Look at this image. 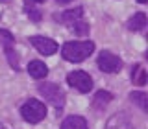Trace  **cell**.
I'll list each match as a JSON object with an SVG mask.
<instances>
[{
    "instance_id": "cell-17",
    "label": "cell",
    "mask_w": 148,
    "mask_h": 129,
    "mask_svg": "<svg viewBox=\"0 0 148 129\" xmlns=\"http://www.w3.org/2000/svg\"><path fill=\"white\" fill-rule=\"evenodd\" d=\"M24 2H26V4H30V6H32V4H43L45 0H24Z\"/></svg>"
},
{
    "instance_id": "cell-3",
    "label": "cell",
    "mask_w": 148,
    "mask_h": 129,
    "mask_svg": "<svg viewBox=\"0 0 148 129\" xmlns=\"http://www.w3.org/2000/svg\"><path fill=\"white\" fill-rule=\"evenodd\" d=\"M39 94L45 96V100H48L56 109H63L65 105V92L59 85L56 83H41L39 85Z\"/></svg>"
},
{
    "instance_id": "cell-16",
    "label": "cell",
    "mask_w": 148,
    "mask_h": 129,
    "mask_svg": "<svg viewBox=\"0 0 148 129\" xmlns=\"http://www.w3.org/2000/svg\"><path fill=\"white\" fill-rule=\"evenodd\" d=\"M26 13H28V17L32 18L34 22H39L41 20V11L39 9H34V7H26Z\"/></svg>"
},
{
    "instance_id": "cell-15",
    "label": "cell",
    "mask_w": 148,
    "mask_h": 129,
    "mask_svg": "<svg viewBox=\"0 0 148 129\" xmlns=\"http://www.w3.org/2000/svg\"><path fill=\"white\" fill-rule=\"evenodd\" d=\"M71 28H72L74 31H76L78 35H85V33H89V24H87V22H83L82 18H80V20H76Z\"/></svg>"
},
{
    "instance_id": "cell-2",
    "label": "cell",
    "mask_w": 148,
    "mask_h": 129,
    "mask_svg": "<svg viewBox=\"0 0 148 129\" xmlns=\"http://www.w3.org/2000/svg\"><path fill=\"white\" fill-rule=\"evenodd\" d=\"M21 114H22V118H24L26 122L37 124L46 116V107H45L43 101H39V100H28L21 107Z\"/></svg>"
},
{
    "instance_id": "cell-7",
    "label": "cell",
    "mask_w": 148,
    "mask_h": 129,
    "mask_svg": "<svg viewBox=\"0 0 148 129\" xmlns=\"http://www.w3.org/2000/svg\"><path fill=\"white\" fill-rule=\"evenodd\" d=\"M106 129H133V124L130 122V118L126 114L119 113V114H113V116L108 120Z\"/></svg>"
},
{
    "instance_id": "cell-1",
    "label": "cell",
    "mask_w": 148,
    "mask_h": 129,
    "mask_svg": "<svg viewBox=\"0 0 148 129\" xmlns=\"http://www.w3.org/2000/svg\"><path fill=\"white\" fill-rule=\"evenodd\" d=\"M95 52V43L92 41H76V43H65L61 48L63 59L71 63H82Z\"/></svg>"
},
{
    "instance_id": "cell-19",
    "label": "cell",
    "mask_w": 148,
    "mask_h": 129,
    "mask_svg": "<svg viewBox=\"0 0 148 129\" xmlns=\"http://www.w3.org/2000/svg\"><path fill=\"white\" fill-rule=\"evenodd\" d=\"M137 2H139V4H146L148 0H137Z\"/></svg>"
},
{
    "instance_id": "cell-13",
    "label": "cell",
    "mask_w": 148,
    "mask_h": 129,
    "mask_svg": "<svg viewBox=\"0 0 148 129\" xmlns=\"http://www.w3.org/2000/svg\"><path fill=\"white\" fill-rule=\"evenodd\" d=\"M132 79H133V85H145L146 83V70L143 68V64H135L133 67Z\"/></svg>"
},
{
    "instance_id": "cell-4",
    "label": "cell",
    "mask_w": 148,
    "mask_h": 129,
    "mask_svg": "<svg viewBox=\"0 0 148 129\" xmlns=\"http://www.w3.org/2000/svg\"><path fill=\"white\" fill-rule=\"evenodd\" d=\"M98 68L106 74H115L122 68V61H120V57L115 55L113 52L104 50V52L98 55Z\"/></svg>"
},
{
    "instance_id": "cell-12",
    "label": "cell",
    "mask_w": 148,
    "mask_h": 129,
    "mask_svg": "<svg viewBox=\"0 0 148 129\" xmlns=\"http://www.w3.org/2000/svg\"><path fill=\"white\" fill-rule=\"evenodd\" d=\"M111 100H113V94H111V92H108V90H98L95 94V101H92V105H95V109H104Z\"/></svg>"
},
{
    "instance_id": "cell-20",
    "label": "cell",
    "mask_w": 148,
    "mask_h": 129,
    "mask_svg": "<svg viewBox=\"0 0 148 129\" xmlns=\"http://www.w3.org/2000/svg\"><path fill=\"white\" fill-rule=\"evenodd\" d=\"M0 2H9V0H0Z\"/></svg>"
},
{
    "instance_id": "cell-11",
    "label": "cell",
    "mask_w": 148,
    "mask_h": 129,
    "mask_svg": "<svg viewBox=\"0 0 148 129\" xmlns=\"http://www.w3.org/2000/svg\"><path fill=\"white\" fill-rule=\"evenodd\" d=\"M145 26H146V15L143 11L135 13V15L128 20V30H132V31H141Z\"/></svg>"
},
{
    "instance_id": "cell-8",
    "label": "cell",
    "mask_w": 148,
    "mask_h": 129,
    "mask_svg": "<svg viewBox=\"0 0 148 129\" xmlns=\"http://www.w3.org/2000/svg\"><path fill=\"white\" fill-rule=\"evenodd\" d=\"M28 74L34 79H43V77H46V74H48V68H46V64L43 61H32L28 64Z\"/></svg>"
},
{
    "instance_id": "cell-14",
    "label": "cell",
    "mask_w": 148,
    "mask_h": 129,
    "mask_svg": "<svg viewBox=\"0 0 148 129\" xmlns=\"http://www.w3.org/2000/svg\"><path fill=\"white\" fill-rule=\"evenodd\" d=\"M130 100H132L133 103H137L143 111H148V96L145 92H137V90L132 92V94H130Z\"/></svg>"
},
{
    "instance_id": "cell-10",
    "label": "cell",
    "mask_w": 148,
    "mask_h": 129,
    "mask_svg": "<svg viewBox=\"0 0 148 129\" xmlns=\"http://www.w3.org/2000/svg\"><path fill=\"white\" fill-rule=\"evenodd\" d=\"M61 129H87V122L82 116H69L63 120Z\"/></svg>"
},
{
    "instance_id": "cell-21",
    "label": "cell",
    "mask_w": 148,
    "mask_h": 129,
    "mask_svg": "<svg viewBox=\"0 0 148 129\" xmlns=\"http://www.w3.org/2000/svg\"><path fill=\"white\" fill-rule=\"evenodd\" d=\"M0 129H4V126H2V124H0Z\"/></svg>"
},
{
    "instance_id": "cell-6",
    "label": "cell",
    "mask_w": 148,
    "mask_h": 129,
    "mask_svg": "<svg viewBox=\"0 0 148 129\" xmlns=\"http://www.w3.org/2000/svg\"><path fill=\"white\" fill-rule=\"evenodd\" d=\"M30 43L35 46L37 50H39V54L43 55H52L58 52V44H56V41L48 39V37H41V35H34L30 37Z\"/></svg>"
},
{
    "instance_id": "cell-9",
    "label": "cell",
    "mask_w": 148,
    "mask_h": 129,
    "mask_svg": "<svg viewBox=\"0 0 148 129\" xmlns=\"http://www.w3.org/2000/svg\"><path fill=\"white\" fill-rule=\"evenodd\" d=\"M82 17H83V7H76V9H69V11H65L63 15H59V17H56V18H59V20L65 22V24L72 26L74 22L80 20Z\"/></svg>"
},
{
    "instance_id": "cell-18",
    "label": "cell",
    "mask_w": 148,
    "mask_h": 129,
    "mask_svg": "<svg viewBox=\"0 0 148 129\" xmlns=\"http://www.w3.org/2000/svg\"><path fill=\"white\" fill-rule=\"evenodd\" d=\"M59 4H67V2H72V0H58Z\"/></svg>"
},
{
    "instance_id": "cell-5",
    "label": "cell",
    "mask_w": 148,
    "mask_h": 129,
    "mask_svg": "<svg viewBox=\"0 0 148 129\" xmlns=\"http://www.w3.org/2000/svg\"><path fill=\"white\" fill-rule=\"evenodd\" d=\"M67 83L71 87H74L76 90H80V92H89L92 89L91 76L87 72H83V70H74V72H71L67 76Z\"/></svg>"
}]
</instances>
